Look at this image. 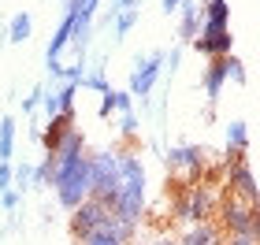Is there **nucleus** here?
I'll list each match as a JSON object with an SVG mask.
<instances>
[{
  "mask_svg": "<svg viewBox=\"0 0 260 245\" xmlns=\"http://www.w3.org/2000/svg\"><path fill=\"white\" fill-rule=\"evenodd\" d=\"M89 197L108 208L119 201V153L115 149H101L97 156H89Z\"/></svg>",
  "mask_w": 260,
  "mask_h": 245,
  "instance_id": "obj_1",
  "label": "nucleus"
},
{
  "mask_svg": "<svg viewBox=\"0 0 260 245\" xmlns=\"http://www.w3.org/2000/svg\"><path fill=\"white\" fill-rule=\"evenodd\" d=\"M253 216H256V204L242 201V197H227L223 208H219L223 227H227L234 238H249V234H253Z\"/></svg>",
  "mask_w": 260,
  "mask_h": 245,
  "instance_id": "obj_2",
  "label": "nucleus"
},
{
  "mask_svg": "<svg viewBox=\"0 0 260 245\" xmlns=\"http://www.w3.org/2000/svg\"><path fill=\"white\" fill-rule=\"evenodd\" d=\"M104 219H108V208H104L97 197H86V201H82L75 212H71V234L82 241L86 234H93V230H97Z\"/></svg>",
  "mask_w": 260,
  "mask_h": 245,
  "instance_id": "obj_3",
  "label": "nucleus"
},
{
  "mask_svg": "<svg viewBox=\"0 0 260 245\" xmlns=\"http://www.w3.org/2000/svg\"><path fill=\"white\" fill-rule=\"evenodd\" d=\"M160 67H164V52H149L145 60H138L130 71V97H149L160 78Z\"/></svg>",
  "mask_w": 260,
  "mask_h": 245,
  "instance_id": "obj_4",
  "label": "nucleus"
},
{
  "mask_svg": "<svg viewBox=\"0 0 260 245\" xmlns=\"http://www.w3.org/2000/svg\"><path fill=\"white\" fill-rule=\"evenodd\" d=\"M227 190L234 197H242V201H249V204H260V186H256V179H253V171H249L245 160H234L227 167Z\"/></svg>",
  "mask_w": 260,
  "mask_h": 245,
  "instance_id": "obj_5",
  "label": "nucleus"
},
{
  "mask_svg": "<svg viewBox=\"0 0 260 245\" xmlns=\"http://www.w3.org/2000/svg\"><path fill=\"white\" fill-rule=\"evenodd\" d=\"M208 216H212L208 190H186L179 201V219H186V223H208Z\"/></svg>",
  "mask_w": 260,
  "mask_h": 245,
  "instance_id": "obj_6",
  "label": "nucleus"
},
{
  "mask_svg": "<svg viewBox=\"0 0 260 245\" xmlns=\"http://www.w3.org/2000/svg\"><path fill=\"white\" fill-rule=\"evenodd\" d=\"M75 112H56L49 123H45V130H41V145H45V156H52L56 153V145L63 142V134L67 130H75Z\"/></svg>",
  "mask_w": 260,
  "mask_h": 245,
  "instance_id": "obj_7",
  "label": "nucleus"
},
{
  "mask_svg": "<svg viewBox=\"0 0 260 245\" xmlns=\"http://www.w3.org/2000/svg\"><path fill=\"white\" fill-rule=\"evenodd\" d=\"M231 45H234L231 30H212V33H201V38H193V49L205 52V56H212V60L231 56Z\"/></svg>",
  "mask_w": 260,
  "mask_h": 245,
  "instance_id": "obj_8",
  "label": "nucleus"
},
{
  "mask_svg": "<svg viewBox=\"0 0 260 245\" xmlns=\"http://www.w3.org/2000/svg\"><path fill=\"white\" fill-rule=\"evenodd\" d=\"M245 145H249V126H245L242 119H234V123L227 126V160H223V163L242 160V156H245Z\"/></svg>",
  "mask_w": 260,
  "mask_h": 245,
  "instance_id": "obj_9",
  "label": "nucleus"
},
{
  "mask_svg": "<svg viewBox=\"0 0 260 245\" xmlns=\"http://www.w3.org/2000/svg\"><path fill=\"white\" fill-rule=\"evenodd\" d=\"M164 160H168V167H186L190 174H201V149L197 145H179V149H171Z\"/></svg>",
  "mask_w": 260,
  "mask_h": 245,
  "instance_id": "obj_10",
  "label": "nucleus"
},
{
  "mask_svg": "<svg viewBox=\"0 0 260 245\" xmlns=\"http://www.w3.org/2000/svg\"><path fill=\"white\" fill-rule=\"evenodd\" d=\"M223 82H227V63H223V56H219V60H212L208 75H205V97H208V104H216V100H219Z\"/></svg>",
  "mask_w": 260,
  "mask_h": 245,
  "instance_id": "obj_11",
  "label": "nucleus"
},
{
  "mask_svg": "<svg viewBox=\"0 0 260 245\" xmlns=\"http://www.w3.org/2000/svg\"><path fill=\"white\" fill-rule=\"evenodd\" d=\"M227 19H231L227 0H208L205 4V30H227Z\"/></svg>",
  "mask_w": 260,
  "mask_h": 245,
  "instance_id": "obj_12",
  "label": "nucleus"
},
{
  "mask_svg": "<svg viewBox=\"0 0 260 245\" xmlns=\"http://www.w3.org/2000/svg\"><path fill=\"white\" fill-rule=\"evenodd\" d=\"M11 156H15V119L4 115L0 119V163H11Z\"/></svg>",
  "mask_w": 260,
  "mask_h": 245,
  "instance_id": "obj_13",
  "label": "nucleus"
},
{
  "mask_svg": "<svg viewBox=\"0 0 260 245\" xmlns=\"http://www.w3.org/2000/svg\"><path fill=\"white\" fill-rule=\"evenodd\" d=\"M179 245H223L219 241V230L216 227H208V223H197L193 230H190V234H186Z\"/></svg>",
  "mask_w": 260,
  "mask_h": 245,
  "instance_id": "obj_14",
  "label": "nucleus"
},
{
  "mask_svg": "<svg viewBox=\"0 0 260 245\" xmlns=\"http://www.w3.org/2000/svg\"><path fill=\"white\" fill-rule=\"evenodd\" d=\"M30 30H34V19L26 15V11H19V15L11 19V26H8V41H15V45L30 41Z\"/></svg>",
  "mask_w": 260,
  "mask_h": 245,
  "instance_id": "obj_15",
  "label": "nucleus"
},
{
  "mask_svg": "<svg viewBox=\"0 0 260 245\" xmlns=\"http://www.w3.org/2000/svg\"><path fill=\"white\" fill-rule=\"evenodd\" d=\"M182 38H190L193 41V26H197V15H201V8L193 4V0H182Z\"/></svg>",
  "mask_w": 260,
  "mask_h": 245,
  "instance_id": "obj_16",
  "label": "nucleus"
},
{
  "mask_svg": "<svg viewBox=\"0 0 260 245\" xmlns=\"http://www.w3.org/2000/svg\"><path fill=\"white\" fill-rule=\"evenodd\" d=\"M138 22V8H126V11H119L115 15V41H123L126 33H130V26Z\"/></svg>",
  "mask_w": 260,
  "mask_h": 245,
  "instance_id": "obj_17",
  "label": "nucleus"
},
{
  "mask_svg": "<svg viewBox=\"0 0 260 245\" xmlns=\"http://www.w3.org/2000/svg\"><path fill=\"white\" fill-rule=\"evenodd\" d=\"M52 182V156H45L38 167H34V190H41V186Z\"/></svg>",
  "mask_w": 260,
  "mask_h": 245,
  "instance_id": "obj_18",
  "label": "nucleus"
},
{
  "mask_svg": "<svg viewBox=\"0 0 260 245\" xmlns=\"http://www.w3.org/2000/svg\"><path fill=\"white\" fill-rule=\"evenodd\" d=\"M82 245H123V241L115 238L112 230H104V227H97V230H93V234H86V238H82Z\"/></svg>",
  "mask_w": 260,
  "mask_h": 245,
  "instance_id": "obj_19",
  "label": "nucleus"
},
{
  "mask_svg": "<svg viewBox=\"0 0 260 245\" xmlns=\"http://www.w3.org/2000/svg\"><path fill=\"white\" fill-rule=\"evenodd\" d=\"M15 186H19V193L22 190H34V167H30V163H19V167H15V182H11V190H15Z\"/></svg>",
  "mask_w": 260,
  "mask_h": 245,
  "instance_id": "obj_20",
  "label": "nucleus"
},
{
  "mask_svg": "<svg viewBox=\"0 0 260 245\" xmlns=\"http://www.w3.org/2000/svg\"><path fill=\"white\" fill-rule=\"evenodd\" d=\"M75 89L78 86H71V82H63V86L56 89V97H60V112H75Z\"/></svg>",
  "mask_w": 260,
  "mask_h": 245,
  "instance_id": "obj_21",
  "label": "nucleus"
},
{
  "mask_svg": "<svg viewBox=\"0 0 260 245\" xmlns=\"http://www.w3.org/2000/svg\"><path fill=\"white\" fill-rule=\"evenodd\" d=\"M223 63H227V78L238 82V86H245V67H242V60H234V56H223Z\"/></svg>",
  "mask_w": 260,
  "mask_h": 245,
  "instance_id": "obj_22",
  "label": "nucleus"
},
{
  "mask_svg": "<svg viewBox=\"0 0 260 245\" xmlns=\"http://www.w3.org/2000/svg\"><path fill=\"white\" fill-rule=\"evenodd\" d=\"M82 86H89V89H97V93H108V78H104V71H89L86 78H82Z\"/></svg>",
  "mask_w": 260,
  "mask_h": 245,
  "instance_id": "obj_23",
  "label": "nucleus"
},
{
  "mask_svg": "<svg viewBox=\"0 0 260 245\" xmlns=\"http://www.w3.org/2000/svg\"><path fill=\"white\" fill-rule=\"evenodd\" d=\"M41 112L49 115V119H52L56 112H60V97H56V89H49V93H41Z\"/></svg>",
  "mask_w": 260,
  "mask_h": 245,
  "instance_id": "obj_24",
  "label": "nucleus"
},
{
  "mask_svg": "<svg viewBox=\"0 0 260 245\" xmlns=\"http://www.w3.org/2000/svg\"><path fill=\"white\" fill-rule=\"evenodd\" d=\"M19 201H22V197H19V190H4V193H0V208H4V212H15V208H19Z\"/></svg>",
  "mask_w": 260,
  "mask_h": 245,
  "instance_id": "obj_25",
  "label": "nucleus"
},
{
  "mask_svg": "<svg viewBox=\"0 0 260 245\" xmlns=\"http://www.w3.org/2000/svg\"><path fill=\"white\" fill-rule=\"evenodd\" d=\"M101 119H108V115L115 112V89H108V93H101Z\"/></svg>",
  "mask_w": 260,
  "mask_h": 245,
  "instance_id": "obj_26",
  "label": "nucleus"
},
{
  "mask_svg": "<svg viewBox=\"0 0 260 245\" xmlns=\"http://www.w3.org/2000/svg\"><path fill=\"white\" fill-rule=\"evenodd\" d=\"M134 108V97H130V89H115V112H130Z\"/></svg>",
  "mask_w": 260,
  "mask_h": 245,
  "instance_id": "obj_27",
  "label": "nucleus"
},
{
  "mask_svg": "<svg viewBox=\"0 0 260 245\" xmlns=\"http://www.w3.org/2000/svg\"><path fill=\"white\" fill-rule=\"evenodd\" d=\"M11 182H15V167H11V163H0V193L11 190Z\"/></svg>",
  "mask_w": 260,
  "mask_h": 245,
  "instance_id": "obj_28",
  "label": "nucleus"
},
{
  "mask_svg": "<svg viewBox=\"0 0 260 245\" xmlns=\"http://www.w3.org/2000/svg\"><path fill=\"white\" fill-rule=\"evenodd\" d=\"M41 93H45V89H34V93H30V97H26V100H22V112H26V115H34V112H38V108H41Z\"/></svg>",
  "mask_w": 260,
  "mask_h": 245,
  "instance_id": "obj_29",
  "label": "nucleus"
},
{
  "mask_svg": "<svg viewBox=\"0 0 260 245\" xmlns=\"http://www.w3.org/2000/svg\"><path fill=\"white\" fill-rule=\"evenodd\" d=\"M119 130H123V137H134V134H138V119H134V112H123V126H119Z\"/></svg>",
  "mask_w": 260,
  "mask_h": 245,
  "instance_id": "obj_30",
  "label": "nucleus"
},
{
  "mask_svg": "<svg viewBox=\"0 0 260 245\" xmlns=\"http://www.w3.org/2000/svg\"><path fill=\"white\" fill-rule=\"evenodd\" d=\"M126 8H138V0H112L108 15H119V11H126Z\"/></svg>",
  "mask_w": 260,
  "mask_h": 245,
  "instance_id": "obj_31",
  "label": "nucleus"
},
{
  "mask_svg": "<svg viewBox=\"0 0 260 245\" xmlns=\"http://www.w3.org/2000/svg\"><path fill=\"white\" fill-rule=\"evenodd\" d=\"M63 71H67V67H63L60 60H49V75H52V78H63Z\"/></svg>",
  "mask_w": 260,
  "mask_h": 245,
  "instance_id": "obj_32",
  "label": "nucleus"
},
{
  "mask_svg": "<svg viewBox=\"0 0 260 245\" xmlns=\"http://www.w3.org/2000/svg\"><path fill=\"white\" fill-rule=\"evenodd\" d=\"M256 245H260V208H256V216H253V234H249Z\"/></svg>",
  "mask_w": 260,
  "mask_h": 245,
  "instance_id": "obj_33",
  "label": "nucleus"
},
{
  "mask_svg": "<svg viewBox=\"0 0 260 245\" xmlns=\"http://www.w3.org/2000/svg\"><path fill=\"white\" fill-rule=\"evenodd\" d=\"M182 8V0H164V11H168V15H171V11H179Z\"/></svg>",
  "mask_w": 260,
  "mask_h": 245,
  "instance_id": "obj_34",
  "label": "nucleus"
},
{
  "mask_svg": "<svg viewBox=\"0 0 260 245\" xmlns=\"http://www.w3.org/2000/svg\"><path fill=\"white\" fill-rule=\"evenodd\" d=\"M227 245H256V241H253V238H231Z\"/></svg>",
  "mask_w": 260,
  "mask_h": 245,
  "instance_id": "obj_35",
  "label": "nucleus"
},
{
  "mask_svg": "<svg viewBox=\"0 0 260 245\" xmlns=\"http://www.w3.org/2000/svg\"><path fill=\"white\" fill-rule=\"evenodd\" d=\"M152 245H175V241H152Z\"/></svg>",
  "mask_w": 260,
  "mask_h": 245,
  "instance_id": "obj_36",
  "label": "nucleus"
}]
</instances>
